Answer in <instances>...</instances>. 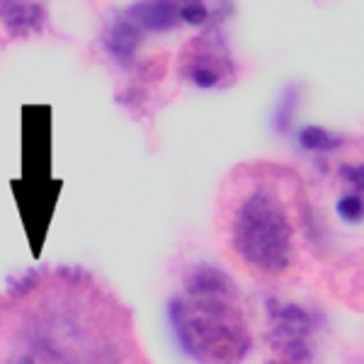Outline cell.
I'll return each mask as SVG.
<instances>
[{
	"label": "cell",
	"mask_w": 364,
	"mask_h": 364,
	"mask_svg": "<svg viewBox=\"0 0 364 364\" xmlns=\"http://www.w3.org/2000/svg\"><path fill=\"white\" fill-rule=\"evenodd\" d=\"M170 326L182 352L199 364H240L250 350L238 289L216 267L187 274L185 291L170 301Z\"/></svg>",
	"instance_id": "6da1fadb"
},
{
	"label": "cell",
	"mask_w": 364,
	"mask_h": 364,
	"mask_svg": "<svg viewBox=\"0 0 364 364\" xmlns=\"http://www.w3.org/2000/svg\"><path fill=\"white\" fill-rule=\"evenodd\" d=\"M231 243L255 272L277 277L294 262V224L269 185H255L238 199L231 216Z\"/></svg>",
	"instance_id": "7a4b0ae2"
},
{
	"label": "cell",
	"mask_w": 364,
	"mask_h": 364,
	"mask_svg": "<svg viewBox=\"0 0 364 364\" xmlns=\"http://www.w3.org/2000/svg\"><path fill=\"white\" fill-rule=\"evenodd\" d=\"M141 34H166L180 25L175 0H136L119 13Z\"/></svg>",
	"instance_id": "3957f363"
},
{
	"label": "cell",
	"mask_w": 364,
	"mask_h": 364,
	"mask_svg": "<svg viewBox=\"0 0 364 364\" xmlns=\"http://www.w3.org/2000/svg\"><path fill=\"white\" fill-rule=\"evenodd\" d=\"M144 34L139 32L132 22H127L124 17H114L109 20L102 29V49L117 66L129 68L134 63V58L139 54V46Z\"/></svg>",
	"instance_id": "277c9868"
},
{
	"label": "cell",
	"mask_w": 364,
	"mask_h": 364,
	"mask_svg": "<svg viewBox=\"0 0 364 364\" xmlns=\"http://www.w3.org/2000/svg\"><path fill=\"white\" fill-rule=\"evenodd\" d=\"M0 25L10 37H27L44 27V8L34 0H0Z\"/></svg>",
	"instance_id": "5b68a950"
},
{
	"label": "cell",
	"mask_w": 364,
	"mask_h": 364,
	"mask_svg": "<svg viewBox=\"0 0 364 364\" xmlns=\"http://www.w3.org/2000/svg\"><path fill=\"white\" fill-rule=\"evenodd\" d=\"M231 63L226 58L219 56V51L214 54H197L195 58L185 63V78L199 90H211V87H219V83L224 80V68H228Z\"/></svg>",
	"instance_id": "8992f818"
},
{
	"label": "cell",
	"mask_w": 364,
	"mask_h": 364,
	"mask_svg": "<svg viewBox=\"0 0 364 364\" xmlns=\"http://www.w3.org/2000/svg\"><path fill=\"white\" fill-rule=\"evenodd\" d=\"M296 144L301 151L306 154H333L343 146V139L338 134H333L331 129L321 127V124H304L296 129Z\"/></svg>",
	"instance_id": "52a82bcc"
},
{
	"label": "cell",
	"mask_w": 364,
	"mask_h": 364,
	"mask_svg": "<svg viewBox=\"0 0 364 364\" xmlns=\"http://www.w3.org/2000/svg\"><path fill=\"white\" fill-rule=\"evenodd\" d=\"M180 22L190 27H207L211 22V8L204 0H175Z\"/></svg>",
	"instance_id": "ba28073f"
},
{
	"label": "cell",
	"mask_w": 364,
	"mask_h": 364,
	"mask_svg": "<svg viewBox=\"0 0 364 364\" xmlns=\"http://www.w3.org/2000/svg\"><path fill=\"white\" fill-rule=\"evenodd\" d=\"M336 214L345 224H362V216H364L362 192L350 190V192H345V195H340L336 202Z\"/></svg>",
	"instance_id": "9c48e42d"
},
{
	"label": "cell",
	"mask_w": 364,
	"mask_h": 364,
	"mask_svg": "<svg viewBox=\"0 0 364 364\" xmlns=\"http://www.w3.org/2000/svg\"><path fill=\"white\" fill-rule=\"evenodd\" d=\"M340 178H343L345 185H350V190L362 192V182H364V168L360 163H345L340 168Z\"/></svg>",
	"instance_id": "30bf717a"
},
{
	"label": "cell",
	"mask_w": 364,
	"mask_h": 364,
	"mask_svg": "<svg viewBox=\"0 0 364 364\" xmlns=\"http://www.w3.org/2000/svg\"><path fill=\"white\" fill-rule=\"evenodd\" d=\"M267 364H311L309 355H279V360H272Z\"/></svg>",
	"instance_id": "8fae6325"
}]
</instances>
